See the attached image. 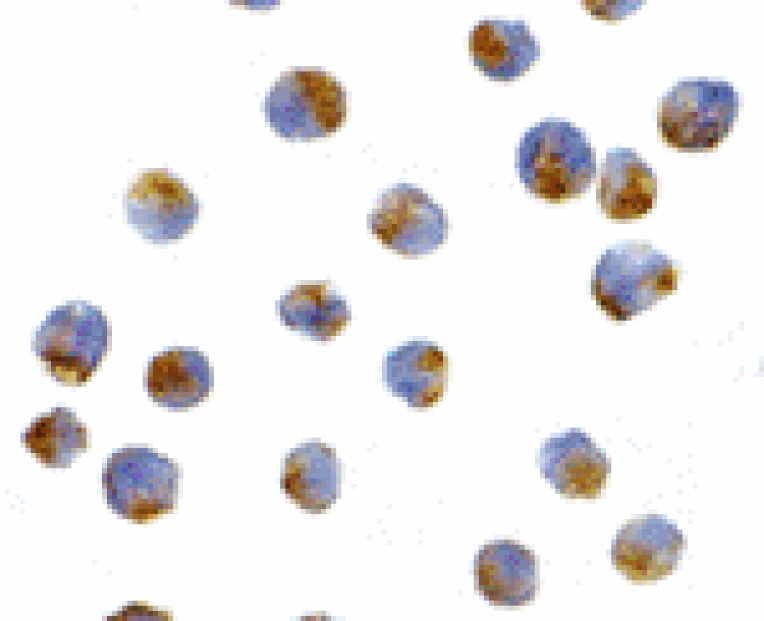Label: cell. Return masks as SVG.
<instances>
[{"mask_svg":"<svg viewBox=\"0 0 764 621\" xmlns=\"http://www.w3.org/2000/svg\"><path fill=\"white\" fill-rule=\"evenodd\" d=\"M517 168L525 187L549 201L580 196L595 173L585 136L561 120H545L526 132L517 150Z\"/></svg>","mask_w":764,"mask_h":621,"instance_id":"cell-1","label":"cell"},{"mask_svg":"<svg viewBox=\"0 0 764 621\" xmlns=\"http://www.w3.org/2000/svg\"><path fill=\"white\" fill-rule=\"evenodd\" d=\"M676 282L677 271L666 255L632 242L601 256L591 291L603 311L613 319L626 320L671 293Z\"/></svg>","mask_w":764,"mask_h":621,"instance_id":"cell-2","label":"cell"},{"mask_svg":"<svg viewBox=\"0 0 764 621\" xmlns=\"http://www.w3.org/2000/svg\"><path fill=\"white\" fill-rule=\"evenodd\" d=\"M737 112V96L726 82L682 81L659 103L658 129L672 147L688 152L706 151L727 137Z\"/></svg>","mask_w":764,"mask_h":621,"instance_id":"cell-3","label":"cell"},{"mask_svg":"<svg viewBox=\"0 0 764 621\" xmlns=\"http://www.w3.org/2000/svg\"><path fill=\"white\" fill-rule=\"evenodd\" d=\"M265 110L270 124L285 137L313 138L334 132L345 118L342 86L320 71H291L269 92Z\"/></svg>","mask_w":764,"mask_h":621,"instance_id":"cell-4","label":"cell"},{"mask_svg":"<svg viewBox=\"0 0 764 621\" xmlns=\"http://www.w3.org/2000/svg\"><path fill=\"white\" fill-rule=\"evenodd\" d=\"M368 227L385 246L402 255L429 254L447 235L444 210L421 189L399 184L377 201Z\"/></svg>","mask_w":764,"mask_h":621,"instance_id":"cell-5","label":"cell"},{"mask_svg":"<svg viewBox=\"0 0 764 621\" xmlns=\"http://www.w3.org/2000/svg\"><path fill=\"white\" fill-rule=\"evenodd\" d=\"M105 326L87 306L69 305L56 311L39 332V354L56 376L81 381L101 358Z\"/></svg>","mask_w":764,"mask_h":621,"instance_id":"cell-6","label":"cell"},{"mask_svg":"<svg viewBox=\"0 0 764 621\" xmlns=\"http://www.w3.org/2000/svg\"><path fill=\"white\" fill-rule=\"evenodd\" d=\"M128 214L142 232L173 239L192 226L197 204L176 177L161 171L143 173L127 194Z\"/></svg>","mask_w":764,"mask_h":621,"instance_id":"cell-7","label":"cell"},{"mask_svg":"<svg viewBox=\"0 0 764 621\" xmlns=\"http://www.w3.org/2000/svg\"><path fill=\"white\" fill-rule=\"evenodd\" d=\"M469 49L479 70L495 80L523 75L539 55L528 27L508 20L480 21L470 33Z\"/></svg>","mask_w":764,"mask_h":621,"instance_id":"cell-8","label":"cell"},{"mask_svg":"<svg viewBox=\"0 0 764 621\" xmlns=\"http://www.w3.org/2000/svg\"><path fill=\"white\" fill-rule=\"evenodd\" d=\"M383 375L396 395L416 407L431 406L443 394L447 357L428 341H410L387 354Z\"/></svg>","mask_w":764,"mask_h":621,"instance_id":"cell-9","label":"cell"},{"mask_svg":"<svg viewBox=\"0 0 764 621\" xmlns=\"http://www.w3.org/2000/svg\"><path fill=\"white\" fill-rule=\"evenodd\" d=\"M656 178L631 151L610 153L602 164L597 200L602 211L613 219L640 218L653 207Z\"/></svg>","mask_w":764,"mask_h":621,"instance_id":"cell-10","label":"cell"},{"mask_svg":"<svg viewBox=\"0 0 764 621\" xmlns=\"http://www.w3.org/2000/svg\"><path fill=\"white\" fill-rule=\"evenodd\" d=\"M282 324L317 341L337 335L350 320L347 302L326 284H301L278 303Z\"/></svg>","mask_w":764,"mask_h":621,"instance_id":"cell-11","label":"cell"},{"mask_svg":"<svg viewBox=\"0 0 764 621\" xmlns=\"http://www.w3.org/2000/svg\"><path fill=\"white\" fill-rule=\"evenodd\" d=\"M209 366L195 351H170L149 368V389L158 397L190 404L202 398L209 386Z\"/></svg>","mask_w":764,"mask_h":621,"instance_id":"cell-12","label":"cell"},{"mask_svg":"<svg viewBox=\"0 0 764 621\" xmlns=\"http://www.w3.org/2000/svg\"><path fill=\"white\" fill-rule=\"evenodd\" d=\"M634 2L628 1H587V9L590 10L592 16H596L599 19H621L626 16L631 9Z\"/></svg>","mask_w":764,"mask_h":621,"instance_id":"cell-13","label":"cell"}]
</instances>
